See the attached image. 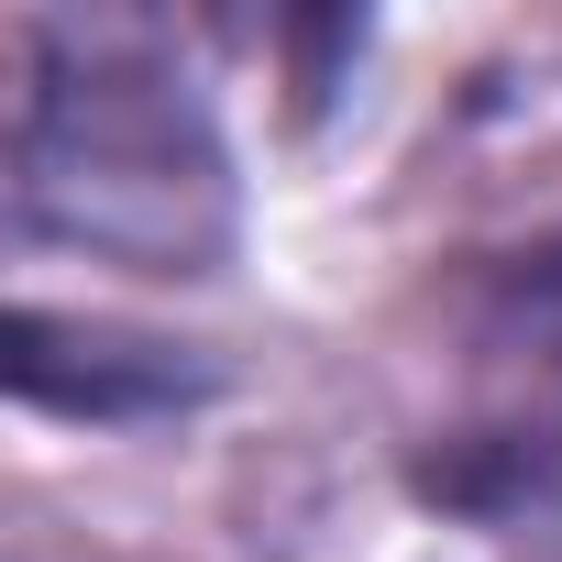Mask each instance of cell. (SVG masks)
Wrapping results in <instances>:
<instances>
[{
  "instance_id": "1",
  "label": "cell",
  "mask_w": 562,
  "mask_h": 562,
  "mask_svg": "<svg viewBox=\"0 0 562 562\" xmlns=\"http://www.w3.org/2000/svg\"><path fill=\"white\" fill-rule=\"evenodd\" d=\"M12 210L23 232H67L89 254L188 265L221 232V144L177 78L34 34L23 45V111H12Z\"/></svg>"
},
{
  "instance_id": "2",
  "label": "cell",
  "mask_w": 562,
  "mask_h": 562,
  "mask_svg": "<svg viewBox=\"0 0 562 562\" xmlns=\"http://www.w3.org/2000/svg\"><path fill=\"white\" fill-rule=\"evenodd\" d=\"M518 474H529V485H540V474H562V419H551V430H540V452H529V463H518Z\"/></svg>"
}]
</instances>
